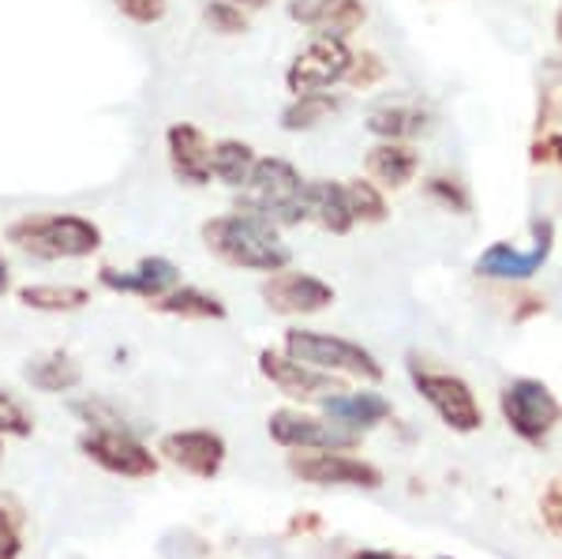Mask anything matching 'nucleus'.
<instances>
[{
  "mask_svg": "<svg viewBox=\"0 0 562 559\" xmlns=\"http://www.w3.org/2000/svg\"><path fill=\"white\" fill-rule=\"evenodd\" d=\"M409 376L413 387L420 391V399L439 413V421L454 432H476L484 425V413H480V402L461 376L450 372H431V368H420L416 360H409Z\"/></svg>",
  "mask_w": 562,
  "mask_h": 559,
  "instance_id": "6",
  "label": "nucleus"
},
{
  "mask_svg": "<svg viewBox=\"0 0 562 559\" xmlns=\"http://www.w3.org/2000/svg\"><path fill=\"white\" fill-rule=\"evenodd\" d=\"M203 23L211 26L214 34L233 38V34L248 31V12L233 4V0H206V4H203Z\"/></svg>",
  "mask_w": 562,
  "mask_h": 559,
  "instance_id": "29",
  "label": "nucleus"
},
{
  "mask_svg": "<svg viewBox=\"0 0 562 559\" xmlns=\"http://www.w3.org/2000/svg\"><path fill=\"white\" fill-rule=\"evenodd\" d=\"M98 282L105 286L109 293H121V297H139V301H158L169 290L180 286V270L173 259L166 256H147L139 259L128 270H116V267H102L98 270Z\"/></svg>",
  "mask_w": 562,
  "mask_h": 559,
  "instance_id": "15",
  "label": "nucleus"
},
{
  "mask_svg": "<svg viewBox=\"0 0 562 559\" xmlns=\"http://www.w3.org/2000/svg\"><path fill=\"white\" fill-rule=\"evenodd\" d=\"M540 518H543V526H548L551 534L562 537V481H555L548 492H543V500H540Z\"/></svg>",
  "mask_w": 562,
  "mask_h": 559,
  "instance_id": "34",
  "label": "nucleus"
},
{
  "mask_svg": "<svg viewBox=\"0 0 562 559\" xmlns=\"http://www.w3.org/2000/svg\"><path fill=\"white\" fill-rule=\"evenodd\" d=\"M256 161L259 158H256V150H251V143H244V139H217L214 150H211V174H214V180H222L225 188L240 192V188L248 185Z\"/></svg>",
  "mask_w": 562,
  "mask_h": 559,
  "instance_id": "22",
  "label": "nucleus"
},
{
  "mask_svg": "<svg viewBox=\"0 0 562 559\" xmlns=\"http://www.w3.org/2000/svg\"><path fill=\"white\" fill-rule=\"evenodd\" d=\"M341 110V98L330 90H315V94H293V102L281 110V128L285 132H312L330 121Z\"/></svg>",
  "mask_w": 562,
  "mask_h": 559,
  "instance_id": "24",
  "label": "nucleus"
},
{
  "mask_svg": "<svg viewBox=\"0 0 562 559\" xmlns=\"http://www.w3.org/2000/svg\"><path fill=\"white\" fill-rule=\"evenodd\" d=\"M161 458L173 462L177 470L199 477V481H211V477L222 473L225 466V439L211 428H180L161 436Z\"/></svg>",
  "mask_w": 562,
  "mask_h": 559,
  "instance_id": "13",
  "label": "nucleus"
},
{
  "mask_svg": "<svg viewBox=\"0 0 562 559\" xmlns=\"http://www.w3.org/2000/svg\"><path fill=\"white\" fill-rule=\"evenodd\" d=\"M20 301L26 309L34 312H49V315H71V312H83L90 304V290L83 286H57V282H34V286H23L20 290Z\"/></svg>",
  "mask_w": 562,
  "mask_h": 559,
  "instance_id": "23",
  "label": "nucleus"
},
{
  "mask_svg": "<svg viewBox=\"0 0 562 559\" xmlns=\"http://www.w3.org/2000/svg\"><path fill=\"white\" fill-rule=\"evenodd\" d=\"M267 428H270V439L289 450H352L357 447V432L334 425V421H319L301 410H274Z\"/></svg>",
  "mask_w": 562,
  "mask_h": 559,
  "instance_id": "11",
  "label": "nucleus"
},
{
  "mask_svg": "<svg viewBox=\"0 0 562 559\" xmlns=\"http://www.w3.org/2000/svg\"><path fill=\"white\" fill-rule=\"evenodd\" d=\"M428 128V113L416 110V105H383V110L368 113V132L375 139H394V143H409L413 135H420Z\"/></svg>",
  "mask_w": 562,
  "mask_h": 559,
  "instance_id": "25",
  "label": "nucleus"
},
{
  "mask_svg": "<svg viewBox=\"0 0 562 559\" xmlns=\"http://www.w3.org/2000/svg\"><path fill=\"white\" fill-rule=\"evenodd\" d=\"M26 383L42 394H68L83 383V368L71 354H45V357H34L31 365L23 368Z\"/></svg>",
  "mask_w": 562,
  "mask_h": 559,
  "instance_id": "20",
  "label": "nucleus"
},
{
  "mask_svg": "<svg viewBox=\"0 0 562 559\" xmlns=\"http://www.w3.org/2000/svg\"><path fill=\"white\" fill-rule=\"evenodd\" d=\"M532 158H555V161H562V132L559 135H551V139H543V143H537L532 147Z\"/></svg>",
  "mask_w": 562,
  "mask_h": 559,
  "instance_id": "36",
  "label": "nucleus"
},
{
  "mask_svg": "<svg viewBox=\"0 0 562 559\" xmlns=\"http://www.w3.org/2000/svg\"><path fill=\"white\" fill-rule=\"evenodd\" d=\"M262 301L278 315H315L334 304V286L307 270H278L262 282Z\"/></svg>",
  "mask_w": 562,
  "mask_h": 559,
  "instance_id": "12",
  "label": "nucleus"
},
{
  "mask_svg": "<svg viewBox=\"0 0 562 559\" xmlns=\"http://www.w3.org/2000/svg\"><path fill=\"white\" fill-rule=\"evenodd\" d=\"M23 529H26L23 503L12 492H0V559L23 556Z\"/></svg>",
  "mask_w": 562,
  "mask_h": 559,
  "instance_id": "26",
  "label": "nucleus"
},
{
  "mask_svg": "<svg viewBox=\"0 0 562 559\" xmlns=\"http://www.w3.org/2000/svg\"><path fill=\"white\" fill-rule=\"evenodd\" d=\"M203 245L222 264L256 270V275H278V270L293 264V248L281 241L278 225L262 222L248 211H229L203 222Z\"/></svg>",
  "mask_w": 562,
  "mask_h": 559,
  "instance_id": "1",
  "label": "nucleus"
},
{
  "mask_svg": "<svg viewBox=\"0 0 562 559\" xmlns=\"http://www.w3.org/2000/svg\"><path fill=\"white\" fill-rule=\"evenodd\" d=\"M346 195H349V206H352V219L357 222H386V195L375 180H364V177H352L346 185Z\"/></svg>",
  "mask_w": 562,
  "mask_h": 559,
  "instance_id": "27",
  "label": "nucleus"
},
{
  "mask_svg": "<svg viewBox=\"0 0 562 559\" xmlns=\"http://www.w3.org/2000/svg\"><path fill=\"white\" fill-rule=\"evenodd\" d=\"M368 174L386 188H405L420 169V155L409 147V143H394V139H379L375 147L368 150Z\"/></svg>",
  "mask_w": 562,
  "mask_h": 559,
  "instance_id": "19",
  "label": "nucleus"
},
{
  "mask_svg": "<svg viewBox=\"0 0 562 559\" xmlns=\"http://www.w3.org/2000/svg\"><path fill=\"white\" fill-rule=\"evenodd\" d=\"M551 248H555V230H551L548 219H540V222H532V245L525 251L514 245H503V241L480 251L476 275L498 278V282H521V278H532L543 264H548Z\"/></svg>",
  "mask_w": 562,
  "mask_h": 559,
  "instance_id": "10",
  "label": "nucleus"
},
{
  "mask_svg": "<svg viewBox=\"0 0 562 559\" xmlns=\"http://www.w3.org/2000/svg\"><path fill=\"white\" fill-rule=\"evenodd\" d=\"M0 458H4V444H0Z\"/></svg>",
  "mask_w": 562,
  "mask_h": 559,
  "instance_id": "42",
  "label": "nucleus"
},
{
  "mask_svg": "<svg viewBox=\"0 0 562 559\" xmlns=\"http://www.w3.org/2000/svg\"><path fill=\"white\" fill-rule=\"evenodd\" d=\"M394 559H397V556H394Z\"/></svg>",
  "mask_w": 562,
  "mask_h": 559,
  "instance_id": "43",
  "label": "nucleus"
},
{
  "mask_svg": "<svg viewBox=\"0 0 562 559\" xmlns=\"http://www.w3.org/2000/svg\"><path fill=\"white\" fill-rule=\"evenodd\" d=\"M428 195H431V200H439L442 206H450L454 214H465V211H469V195L461 192L458 180L431 177V180H428Z\"/></svg>",
  "mask_w": 562,
  "mask_h": 559,
  "instance_id": "33",
  "label": "nucleus"
},
{
  "mask_svg": "<svg viewBox=\"0 0 562 559\" xmlns=\"http://www.w3.org/2000/svg\"><path fill=\"white\" fill-rule=\"evenodd\" d=\"M79 450L105 473L128 477V481H147L158 473V455L139 444L128 428H90L79 436Z\"/></svg>",
  "mask_w": 562,
  "mask_h": 559,
  "instance_id": "8",
  "label": "nucleus"
},
{
  "mask_svg": "<svg viewBox=\"0 0 562 559\" xmlns=\"http://www.w3.org/2000/svg\"><path fill=\"white\" fill-rule=\"evenodd\" d=\"M211 150L214 143L206 139L203 128L188 121H177L166 128V155H169V169L180 185L188 188H206L214 180L211 174Z\"/></svg>",
  "mask_w": 562,
  "mask_h": 559,
  "instance_id": "16",
  "label": "nucleus"
},
{
  "mask_svg": "<svg viewBox=\"0 0 562 559\" xmlns=\"http://www.w3.org/2000/svg\"><path fill=\"white\" fill-rule=\"evenodd\" d=\"M352 559H394L390 552H375V548H364V552H357Z\"/></svg>",
  "mask_w": 562,
  "mask_h": 559,
  "instance_id": "39",
  "label": "nucleus"
},
{
  "mask_svg": "<svg viewBox=\"0 0 562 559\" xmlns=\"http://www.w3.org/2000/svg\"><path fill=\"white\" fill-rule=\"evenodd\" d=\"M113 8L124 15V20H132L135 26H154V23L166 20L169 0H113Z\"/></svg>",
  "mask_w": 562,
  "mask_h": 559,
  "instance_id": "31",
  "label": "nucleus"
},
{
  "mask_svg": "<svg viewBox=\"0 0 562 559\" xmlns=\"http://www.w3.org/2000/svg\"><path fill=\"white\" fill-rule=\"evenodd\" d=\"M34 432V421L26 413V405L15 399V394L0 391V439L12 436V439H26Z\"/></svg>",
  "mask_w": 562,
  "mask_h": 559,
  "instance_id": "30",
  "label": "nucleus"
},
{
  "mask_svg": "<svg viewBox=\"0 0 562 559\" xmlns=\"http://www.w3.org/2000/svg\"><path fill=\"white\" fill-rule=\"evenodd\" d=\"M289 470L307 484L319 489H368L375 492L383 484V473L364 458L338 455V450H304V455L289 458Z\"/></svg>",
  "mask_w": 562,
  "mask_h": 559,
  "instance_id": "9",
  "label": "nucleus"
},
{
  "mask_svg": "<svg viewBox=\"0 0 562 559\" xmlns=\"http://www.w3.org/2000/svg\"><path fill=\"white\" fill-rule=\"evenodd\" d=\"M307 219L319 222L334 237H346L357 225L346 185H338V180H307Z\"/></svg>",
  "mask_w": 562,
  "mask_h": 559,
  "instance_id": "18",
  "label": "nucleus"
},
{
  "mask_svg": "<svg viewBox=\"0 0 562 559\" xmlns=\"http://www.w3.org/2000/svg\"><path fill=\"white\" fill-rule=\"evenodd\" d=\"M259 372L267 376L270 383L278 387L281 394L301 402H323L330 394L341 391L338 380H330V372H319V368H307L301 360H293L289 354H278V349H262L259 354Z\"/></svg>",
  "mask_w": 562,
  "mask_h": 559,
  "instance_id": "14",
  "label": "nucleus"
},
{
  "mask_svg": "<svg viewBox=\"0 0 562 559\" xmlns=\"http://www.w3.org/2000/svg\"><path fill=\"white\" fill-rule=\"evenodd\" d=\"M8 293H12V267H8L4 251H0V297H8Z\"/></svg>",
  "mask_w": 562,
  "mask_h": 559,
  "instance_id": "37",
  "label": "nucleus"
},
{
  "mask_svg": "<svg viewBox=\"0 0 562 559\" xmlns=\"http://www.w3.org/2000/svg\"><path fill=\"white\" fill-rule=\"evenodd\" d=\"M315 526H319L315 518H296V522H293V529H315Z\"/></svg>",
  "mask_w": 562,
  "mask_h": 559,
  "instance_id": "40",
  "label": "nucleus"
},
{
  "mask_svg": "<svg viewBox=\"0 0 562 559\" xmlns=\"http://www.w3.org/2000/svg\"><path fill=\"white\" fill-rule=\"evenodd\" d=\"M368 20V8H364V0H330V8L323 12V20L315 31L319 34H330V38H346L349 42V34L352 31H360Z\"/></svg>",
  "mask_w": 562,
  "mask_h": 559,
  "instance_id": "28",
  "label": "nucleus"
},
{
  "mask_svg": "<svg viewBox=\"0 0 562 559\" xmlns=\"http://www.w3.org/2000/svg\"><path fill=\"white\" fill-rule=\"evenodd\" d=\"M386 76V65L379 60V53H352V65H349V76L346 83L352 87H371Z\"/></svg>",
  "mask_w": 562,
  "mask_h": 559,
  "instance_id": "32",
  "label": "nucleus"
},
{
  "mask_svg": "<svg viewBox=\"0 0 562 559\" xmlns=\"http://www.w3.org/2000/svg\"><path fill=\"white\" fill-rule=\"evenodd\" d=\"M559 42H562V12H559Z\"/></svg>",
  "mask_w": 562,
  "mask_h": 559,
  "instance_id": "41",
  "label": "nucleus"
},
{
  "mask_svg": "<svg viewBox=\"0 0 562 559\" xmlns=\"http://www.w3.org/2000/svg\"><path fill=\"white\" fill-rule=\"evenodd\" d=\"M237 211H248L256 219L289 230L307 222V180L301 169L285 158H259L248 185L240 188Z\"/></svg>",
  "mask_w": 562,
  "mask_h": 559,
  "instance_id": "3",
  "label": "nucleus"
},
{
  "mask_svg": "<svg viewBox=\"0 0 562 559\" xmlns=\"http://www.w3.org/2000/svg\"><path fill=\"white\" fill-rule=\"evenodd\" d=\"M4 241L23 256L45 259V264L90 259L102 248V225L83 214H23V219L8 222Z\"/></svg>",
  "mask_w": 562,
  "mask_h": 559,
  "instance_id": "2",
  "label": "nucleus"
},
{
  "mask_svg": "<svg viewBox=\"0 0 562 559\" xmlns=\"http://www.w3.org/2000/svg\"><path fill=\"white\" fill-rule=\"evenodd\" d=\"M154 309H158L161 315H177V320H225V301L206 290H199V286H177V290H169L166 297H158L154 301Z\"/></svg>",
  "mask_w": 562,
  "mask_h": 559,
  "instance_id": "21",
  "label": "nucleus"
},
{
  "mask_svg": "<svg viewBox=\"0 0 562 559\" xmlns=\"http://www.w3.org/2000/svg\"><path fill=\"white\" fill-rule=\"evenodd\" d=\"M285 354L301 360L307 368H319V372H341L357 376V380L379 383L383 380V365L375 354L349 338L338 335H319V331H285Z\"/></svg>",
  "mask_w": 562,
  "mask_h": 559,
  "instance_id": "4",
  "label": "nucleus"
},
{
  "mask_svg": "<svg viewBox=\"0 0 562 559\" xmlns=\"http://www.w3.org/2000/svg\"><path fill=\"white\" fill-rule=\"evenodd\" d=\"M498 405H503L506 425L518 432L525 444H543L562 421V405L551 394V387L529 380V376L506 383V391L498 394Z\"/></svg>",
  "mask_w": 562,
  "mask_h": 559,
  "instance_id": "5",
  "label": "nucleus"
},
{
  "mask_svg": "<svg viewBox=\"0 0 562 559\" xmlns=\"http://www.w3.org/2000/svg\"><path fill=\"white\" fill-rule=\"evenodd\" d=\"M352 65V49L346 38H330V34H319L289 60L285 68V87L293 94H315V90H330L338 83H346Z\"/></svg>",
  "mask_w": 562,
  "mask_h": 559,
  "instance_id": "7",
  "label": "nucleus"
},
{
  "mask_svg": "<svg viewBox=\"0 0 562 559\" xmlns=\"http://www.w3.org/2000/svg\"><path fill=\"white\" fill-rule=\"evenodd\" d=\"M323 410L334 425H341L349 432H368L390 417V402L375 391H352V394L338 391V394H330V399H323Z\"/></svg>",
  "mask_w": 562,
  "mask_h": 559,
  "instance_id": "17",
  "label": "nucleus"
},
{
  "mask_svg": "<svg viewBox=\"0 0 562 559\" xmlns=\"http://www.w3.org/2000/svg\"><path fill=\"white\" fill-rule=\"evenodd\" d=\"M237 8H244V12H259V8H267L270 0H233Z\"/></svg>",
  "mask_w": 562,
  "mask_h": 559,
  "instance_id": "38",
  "label": "nucleus"
},
{
  "mask_svg": "<svg viewBox=\"0 0 562 559\" xmlns=\"http://www.w3.org/2000/svg\"><path fill=\"white\" fill-rule=\"evenodd\" d=\"M326 8H330V0H289V20L301 26H319Z\"/></svg>",
  "mask_w": 562,
  "mask_h": 559,
  "instance_id": "35",
  "label": "nucleus"
}]
</instances>
